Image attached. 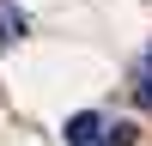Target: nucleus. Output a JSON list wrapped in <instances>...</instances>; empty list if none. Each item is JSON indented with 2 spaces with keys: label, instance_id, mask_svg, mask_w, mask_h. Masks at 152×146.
Masks as SVG:
<instances>
[{
  "label": "nucleus",
  "instance_id": "nucleus-4",
  "mask_svg": "<svg viewBox=\"0 0 152 146\" xmlns=\"http://www.w3.org/2000/svg\"><path fill=\"white\" fill-rule=\"evenodd\" d=\"M104 146H134V122H116V128H104Z\"/></svg>",
  "mask_w": 152,
  "mask_h": 146
},
{
  "label": "nucleus",
  "instance_id": "nucleus-1",
  "mask_svg": "<svg viewBox=\"0 0 152 146\" xmlns=\"http://www.w3.org/2000/svg\"><path fill=\"white\" fill-rule=\"evenodd\" d=\"M97 140H104V122H97L91 110H85V116H73V122H67V146H97Z\"/></svg>",
  "mask_w": 152,
  "mask_h": 146
},
{
  "label": "nucleus",
  "instance_id": "nucleus-2",
  "mask_svg": "<svg viewBox=\"0 0 152 146\" xmlns=\"http://www.w3.org/2000/svg\"><path fill=\"white\" fill-rule=\"evenodd\" d=\"M18 36H24V18L12 12V0H0V49H6V43H18Z\"/></svg>",
  "mask_w": 152,
  "mask_h": 146
},
{
  "label": "nucleus",
  "instance_id": "nucleus-3",
  "mask_svg": "<svg viewBox=\"0 0 152 146\" xmlns=\"http://www.w3.org/2000/svg\"><path fill=\"white\" fill-rule=\"evenodd\" d=\"M134 91H140V104L152 110V49H146V55H140V85H134Z\"/></svg>",
  "mask_w": 152,
  "mask_h": 146
}]
</instances>
